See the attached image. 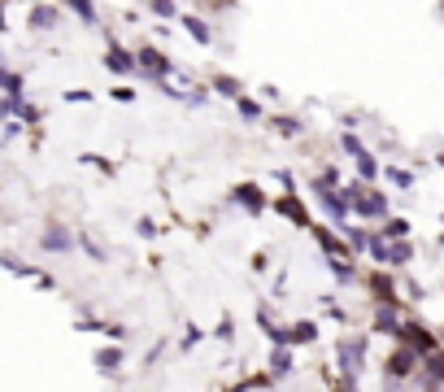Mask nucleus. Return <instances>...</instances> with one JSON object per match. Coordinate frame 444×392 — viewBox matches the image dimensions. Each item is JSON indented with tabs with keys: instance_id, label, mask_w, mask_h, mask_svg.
Returning a JSON list of instances; mask_svg holds the SVG:
<instances>
[{
	"instance_id": "f03ea898",
	"label": "nucleus",
	"mask_w": 444,
	"mask_h": 392,
	"mask_svg": "<svg viewBox=\"0 0 444 392\" xmlns=\"http://www.w3.org/2000/svg\"><path fill=\"white\" fill-rule=\"evenodd\" d=\"M366 336H344L340 345H336V362H340V379H353L357 384V375L361 366H366Z\"/></svg>"
},
{
	"instance_id": "72a5a7b5",
	"label": "nucleus",
	"mask_w": 444,
	"mask_h": 392,
	"mask_svg": "<svg viewBox=\"0 0 444 392\" xmlns=\"http://www.w3.org/2000/svg\"><path fill=\"white\" fill-rule=\"evenodd\" d=\"M440 166H444V157H440Z\"/></svg>"
},
{
	"instance_id": "1a4fd4ad",
	"label": "nucleus",
	"mask_w": 444,
	"mask_h": 392,
	"mask_svg": "<svg viewBox=\"0 0 444 392\" xmlns=\"http://www.w3.org/2000/svg\"><path fill=\"white\" fill-rule=\"evenodd\" d=\"M401 309L405 305H375V318H370V332H384V336H401Z\"/></svg>"
},
{
	"instance_id": "b1692460",
	"label": "nucleus",
	"mask_w": 444,
	"mask_h": 392,
	"mask_svg": "<svg viewBox=\"0 0 444 392\" xmlns=\"http://www.w3.org/2000/svg\"><path fill=\"white\" fill-rule=\"evenodd\" d=\"M379 236H384V240H405V236H409V222H405V218H388V222L379 227Z\"/></svg>"
},
{
	"instance_id": "ddd939ff",
	"label": "nucleus",
	"mask_w": 444,
	"mask_h": 392,
	"mask_svg": "<svg viewBox=\"0 0 444 392\" xmlns=\"http://www.w3.org/2000/svg\"><path fill=\"white\" fill-rule=\"evenodd\" d=\"M26 22H31V31H53L61 22V9L57 5H35V9L26 13Z\"/></svg>"
},
{
	"instance_id": "7ed1b4c3",
	"label": "nucleus",
	"mask_w": 444,
	"mask_h": 392,
	"mask_svg": "<svg viewBox=\"0 0 444 392\" xmlns=\"http://www.w3.org/2000/svg\"><path fill=\"white\" fill-rule=\"evenodd\" d=\"M170 70H174V61L157 44H135V74H148L153 83H170Z\"/></svg>"
},
{
	"instance_id": "9d476101",
	"label": "nucleus",
	"mask_w": 444,
	"mask_h": 392,
	"mask_svg": "<svg viewBox=\"0 0 444 392\" xmlns=\"http://www.w3.org/2000/svg\"><path fill=\"white\" fill-rule=\"evenodd\" d=\"M105 65H109V74H135V48H122V44H113L105 48Z\"/></svg>"
},
{
	"instance_id": "423d86ee",
	"label": "nucleus",
	"mask_w": 444,
	"mask_h": 392,
	"mask_svg": "<svg viewBox=\"0 0 444 392\" xmlns=\"http://www.w3.org/2000/svg\"><path fill=\"white\" fill-rule=\"evenodd\" d=\"M270 205H274V214H283L292 227H305V231L314 227V214L301 205V196H296V192H283V196H279V201H270Z\"/></svg>"
},
{
	"instance_id": "dca6fc26",
	"label": "nucleus",
	"mask_w": 444,
	"mask_h": 392,
	"mask_svg": "<svg viewBox=\"0 0 444 392\" xmlns=\"http://www.w3.org/2000/svg\"><path fill=\"white\" fill-rule=\"evenodd\" d=\"M327 266H331L336 284H357V261L353 257H327Z\"/></svg>"
},
{
	"instance_id": "7c9ffc66",
	"label": "nucleus",
	"mask_w": 444,
	"mask_h": 392,
	"mask_svg": "<svg viewBox=\"0 0 444 392\" xmlns=\"http://www.w3.org/2000/svg\"><path fill=\"white\" fill-rule=\"evenodd\" d=\"M153 13H157V18H183L174 5H153Z\"/></svg>"
},
{
	"instance_id": "a211bd4d",
	"label": "nucleus",
	"mask_w": 444,
	"mask_h": 392,
	"mask_svg": "<svg viewBox=\"0 0 444 392\" xmlns=\"http://www.w3.org/2000/svg\"><path fill=\"white\" fill-rule=\"evenodd\" d=\"M209 88L222 92V96H231V101H240V96H244V83H240V79H231V74H209Z\"/></svg>"
},
{
	"instance_id": "6ab92c4d",
	"label": "nucleus",
	"mask_w": 444,
	"mask_h": 392,
	"mask_svg": "<svg viewBox=\"0 0 444 392\" xmlns=\"http://www.w3.org/2000/svg\"><path fill=\"white\" fill-rule=\"evenodd\" d=\"M0 96H22V74L0 65Z\"/></svg>"
},
{
	"instance_id": "393cba45",
	"label": "nucleus",
	"mask_w": 444,
	"mask_h": 392,
	"mask_svg": "<svg viewBox=\"0 0 444 392\" xmlns=\"http://www.w3.org/2000/svg\"><path fill=\"white\" fill-rule=\"evenodd\" d=\"M340 149H344V153H349L353 161H357V157H366V153H370V149H366V144H361V140L353 136V131H344V136H340Z\"/></svg>"
},
{
	"instance_id": "20e7f679",
	"label": "nucleus",
	"mask_w": 444,
	"mask_h": 392,
	"mask_svg": "<svg viewBox=\"0 0 444 392\" xmlns=\"http://www.w3.org/2000/svg\"><path fill=\"white\" fill-rule=\"evenodd\" d=\"M397 345L414 349L418 357H436V353H440V336H436V332H427L422 322L405 318V322H401V336H397Z\"/></svg>"
},
{
	"instance_id": "9b49d317",
	"label": "nucleus",
	"mask_w": 444,
	"mask_h": 392,
	"mask_svg": "<svg viewBox=\"0 0 444 392\" xmlns=\"http://www.w3.org/2000/svg\"><path fill=\"white\" fill-rule=\"evenodd\" d=\"M40 249L44 253H70V249H79V240L65 231V227H57V222H48L44 227V240H40Z\"/></svg>"
},
{
	"instance_id": "aec40b11",
	"label": "nucleus",
	"mask_w": 444,
	"mask_h": 392,
	"mask_svg": "<svg viewBox=\"0 0 444 392\" xmlns=\"http://www.w3.org/2000/svg\"><path fill=\"white\" fill-rule=\"evenodd\" d=\"M357 174H361V183H375V179L384 174V166H379V157H375V153H366V157H357Z\"/></svg>"
},
{
	"instance_id": "2f4dec72",
	"label": "nucleus",
	"mask_w": 444,
	"mask_h": 392,
	"mask_svg": "<svg viewBox=\"0 0 444 392\" xmlns=\"http://www.w3.org/2000/svg\"><path fill=\"white\" fill-rule=\"evenodd\" d=\"M113 101H122V105H131V101H135V92H131V88H118V92H113Z\"/></svg>"
},
{
	"instance_id": "c756f323",
	"label": "nucleus",
	"mask_w": 444,
	"mask_h": 392,
	"mask_svg": "<svg viewBox=\"0 0 444 392\" xmlns=\"http://www.w3.org/2000/svg\"><path fill=\"white\" fill-rule=\"evenodd\" d=\"M65 101H70V105H88L92 92H83V88H79V92H65Z\"/></svg>"
},
{
	"instance_id": "39448f33",
	"label": "nucleus",
	"mask_w": 444,
	"mask_h": 392,
	"mask_svg": "<svg viewBox=\"0 0 444 392\" xmlns=\"http://www.w3.org/2000/svg\"><path fill=\"white\" fill-rule=\"evenodd\" d=\"M418 366H422V357L414 349L397 345V349L388 353V362H384V375H388L392 384H401V379H418Z\"/></svg>"
},
{
	"instance_id": "cd10ccee",
	"label": "nucleus",
	"mask_w": 444,
	"mask_h": 392,
	"mask_svg": "<svg viewBox=\"0 0 444 392\" xmlns=\"http://www.w3.org/2000/svg\"><path fill=\"white\" fill-rule=\"evenodd\" d=\"M70 13H74V18H83L88 26H96V9H92V5H83V0H74V5H70Z\"/></svg>"
},
{
	"instance_id": "5701e85b",
	"label": "nucleus",
	"mask_w": 444,
	"mask_h": 392,
	"mask_svg": "<svg viewBox=\"0 0 444 392\" xmlns=\"http://www.w3.org/2000/svg\"><path fill=\"white\" fill-rule=\"evenodd\" d=\"M183 26L192 31V40H196V44H209V40H213V31H209L201 18H192V13H183Z\"/></svg>"
},
{
	"instance_id": "a878e982",
	"label": "nucleus",
	"mask_w": 444,
	"mask_h": 392,
	"mask_svg": "<svg viewBox=\"0 0 444 392\" xmlns=\"http://www.w3.org/2000/svg\"><path fill=\"white\" fill-rule=\"evenodd\" d=\"M384 179H388L392 188H414V174L401 170V166H384Z\"/></svg>"
},
{
	"instance_id": "f257e3e1",
	"label": "nucleus",
	"mask_w": 444,
	"mask_h": 392,
	"mask_svg": "<svg viewBox=\"0 0 444 392\" xmlns=\"http://www.w3.org/2000/svg\"><path fill=\"white\" fill-rule=\"evenodd\" d=\"M344 201H349L353 218H366V222H388V196L375 188V183H344Z\"/></svg>"
},
{
	"instance_id": "412c9836",
	"label": "nucleus",
	"mask_w": 444,
	"mask_h": 392,
	"mask_svg": "<svg viewBox=\"0 0 444 392\" xmlns=\"http://www.w3.org/2000/svg\"><path fill=\"white\" fill-rule=\"evenodd\" d=\"M118 362H122V345H109V349H101V353H96V366H101V370H118Z\"/></svg>"
},
{
	"instance_id": "6e6552de",
	"label": "nucleus",
	"mask_w": 444,
	"mask_h": 392,
	"mask_svg": "<svg viewBox=\"0 0 444 392\" xmlns=\"http://www.w3.org/2000/svg\"><path fill=\"white\" fill-rule=\"evenodd\" d=\"M309 236L318 240V249H322V257H353V253H349V244H344V236H336L331 227H322V222H314V227H309Z\"/></svg>"
},
{
	"instance_id": "4be33fe9",
	"label": "nucleus",
	"mask_w": 444,
	"mask_h": 392,
	"mask_svg": "<svg viewBox=\"0 0 444 392\" xmlns=\"http://www.w3.org/2000/svg\"><path fill=\"white\" fill-rule=\"evenodd\" d=\"M270 370L279 375V379H288L292 375V349H274L270 353Z\"/></svg>"
},
{
	"instance_id": "4468645a",
	"label": "nucleus",
	"mask_w": 444,
	"mask_h": 392,
	"mask_svg": "<svg viewBox=\"0 0 444 392\" xmlns=\"http://www.w3.org/2000/svg\"><path fill=\"white\" fill-rule=\"evenodd\" d=\"M236 201L249 209V214H261V209H266V196H261L257 183H240V188H236Z\"/></svg>"
},
{
	"instance_id": "f8f14e48",
	"label": "nucleus",
	"mask_w": 444,
	"mask_h": 392,
	"mask_svg": "<svg viewBox=\"0 0 444 392\" xmlns=\"http://www.w3.org/2000/svg\"><path fill=\"white\" fill-rule=\"evenodd\" d=\"M283 336H288V349L309 345V340H318V322L314 318H296L292 327H283Z\"/></svg>"
},
{
	"instance_id": "c85d7f7f",
	"label": "nucleus",
	"mask_w": 444,
	"mask_h": 392,
	"mask_svg": "<svg viewBox=\"0 0 444 392\" xmlns=\"http://www.w3.org/2000/svg\"><path fill=\"white\" fill-rule=\"evenodd\" d=\"M79 249H88V253H92L96 261H105V257H109V249H101V244H96L92 236H83V240H79Z\"/></svg>"
},
{
	"instance_id": "bb28decb",
	"label": "nucleus",
	"mask_w": 444,
	"mask_h": 392,
	"mask_svg": "<svg viewBox=\"0 0 444 392\" xmlns=\"http://www.w3.org/2000/svg\"><path fill=\"white\" fill-rule=\"evenodd\" d=\"M236 109H240V118H244V122H261V105H257V101H249V96H240Z\"/></svg>"
},
{
	"instance_id": "f3484780",
	"label": "nucleus",
	"mask_w": 444,
	"mask_h": 392,
	"mask_svg": "<svg viewBox=\"0 0 444 392\" xmlns=\"http://www.w3.org/2000/svg\"><path fill=\"white\" fill-rule=\"evenodd\" d=\"M270 126H274L283 140H296V136L305 131V122H301V118H292V113H274V118H270Z\"/></svg>"
},
{
	"instance_id": "473e14b6",
	"label": "nucleus",
	"mask_w": 444,
	"mask_h": 392,
	"mask_svg": "<svg viewBox=\"0 0 444 392\" xmlns=\"http://www.w3.org/2000/svg\"><path fill=\"white\" fill-rule=\"evenodd\" d=\"M440 349H444V332H440Z\"/></svg>"
},
{
	"instance_id": "2eb2a0df",
	"label": "nucleus",
	"mask_w": 444,
	"mask_h": 392,
	"mask_svg": "<svg viewBox=\"0 0 444 392\" xmlns=\"http://www.w3.org/2000/svg\"><path fill=\"white\" fill-rule=\"evenodd\" d=\"M409 257H414V244L409 240H388V266L384 270H401Z\"/></svg>"
},
{
	"instance_id": "0eeeda50",
	"label": "nucleus",
	"mask_w": 444,
	"mask_h": 392,
	"mask_svg": "<svg viewBox=\"0 0 444 392\" xmlns=\"http://www.w3.org/2000/svg\"><path fill=\"white\" fill-rule=\"evenodd\" d=\"M366 288H370L375 305H401V297H397V275L375 270V275H366Z\"/></svg>"
}]
</instances>
